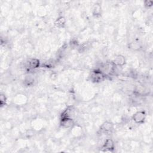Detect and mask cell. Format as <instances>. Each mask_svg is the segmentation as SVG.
<instances>
[{"label": "cell", "mask_w": 153, "mask_h": 153, "mask_svg": "<svg viewBox=\"0 0 153 153\" xmlns=\"http://www.w3.org/2000/svg\"><path fill=\"white\" fill-rule=\"evenodd\" d=\"M112 62L115 66L120 68H123L126 63V59L124 55L118 54L113 58Z\"/></svg>", "instance_id": "obj_2"}, {"label": "cell", "mask_w": 153, "mask_h": 153, "mask_svg": "<svg viewBox=\"0 0 153 153\" xmlns=\"http://www.w3.org/2000/svg\"><path fill=\"white\" fill-rule=\"evenodd\" d=\"M115 146L114 140L111 138H107L104 140L101 148L103 149V151H112Z\"/></svg>", "instance_id": "obj_3"}, {"label": "cell", "mask_w": 153, "mask_h": 153, "mask_svg": "<svg viewBox=\"0 0 153 153\" xmlns=\"http://www.w3.org/2000/svg\"><path fill=\"white\" fill-rule=\"evenodd\" d=\"M146 111L144 109H140L136 111L131 117L132 121L138 125H142L145 123L147 117Z\"/></svg>", "instance_id": "obj_1"}]
</instances>
